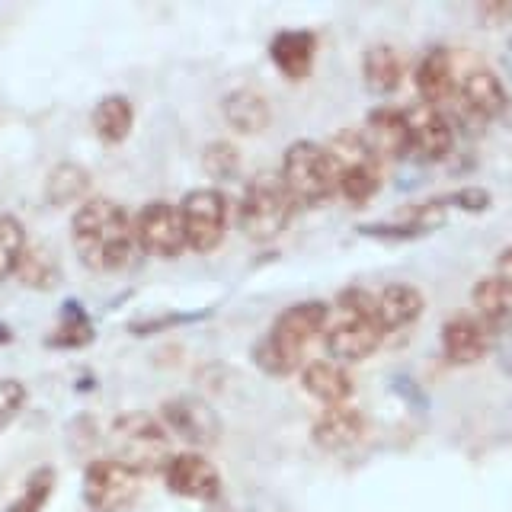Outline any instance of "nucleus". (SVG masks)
Masks as SVG:
<instances>
[{
    "label": "nucleus",
    "mask_w": 512,
    "mask_h": 512,
    "mask_svg": "<svg viewBox=\"0 0 512 512\" xmlns=\"http://www.w3.org/2000/svg\"><path fill=\"white\" fill-rule=\"evenodd\" d=\"M343 317L327 330V352L333 362L349 365L362 362L381 346L384 327L378 324L375 311H340Z\"/></svg>",
    "instance_id": "9"
},
{
    "label": "nucleus",
    "mask_w": 512,
    "mask_h": 512,
    "mask_svg": "<svg viewBox=\"0 0 512 512\" xmlns=\"http://www.w3.org/2000/svg\"><path fill=\"white\" fill-rule=\"evenodd\" d=\"M135 240L144 253L160 256V260H173V256H180L186 247L180 208L164 202V199L148 202L135 218Z\"/></svg>",
    "instance_id": "8"
},
{
    "label": "nucleus",
    "mask_w": 512,
    "mask_h": 512,
    "mask_svg": "<svg viewBox=\"0 0 512 512\" xmlns=\"http://www.w3.org/2000/svg\"><path fill=\"white\" fill-rule=\"evenodd\" d=\"M496 276L512 285V244L500 256H496Z\"/></svg>",
    "instance_id": "33"
},
{
    "label": "nucleus",
    "mask_w": 512,
    "mask_h": 512,
    "mask_svg": "<svg viewBox=\"0 0 512 512\" xmlns=\"http://www.w3.org/2000/svg\"><path fill=\"white\" fill-rule=\"evenodd\" d=\"M445 202H452V205L464 208V212H484V208L490 205V192L471 186V189H458L455 196H448Z\"/></svg>",
    "instance_id": "32"
},
{
    "label": "nucleus",
    "mask_w": 512,
    "mask_h": 512,
    "mask_svg": "<svg viewBox=\"0 0 512 512\" xmlns=\"http://www.w3.org/2000/svg\"><path fill=\"white\" fill-rule=\"evenodd\" d=\"M10 340V330L7 327H0V343H7Z\"/></svg>",
    "instance_id": "35"
},
{
    "label": "nucleus",
    "mask_w": 512,
    "mask_h": 512,
    "mask_svg": "<svg viewBox=\"0 0 512 512\" xmlns=\"http://www.w3.org/2000/svg\"><path fill=\"white\" fill-rule=\"evenodd\" d=\"M330 308L324 301H298L272 320L269 333L253 349V362L266 375H292L304 359L308 346L327 330Z\"/></svg>",
    "instance_id": "2"
},
{
    "label": "nucleus",
    "mask_w": 512,
    "mask_h": 512,
    "mask_svg": "<svg viewBox=\"0 0 512 512\" xmlns=\"http://www.w3.org/2000/svg\"><path fill=\"white\" fill-rule=\"evenodd\" d=\"M279 180L295 208H317L340 192V164L330 148L317 141H295L282 154Z\"/></svg>",
    "instance_id": "3"
},
{
    "label": "nucleus",
    "mask_w": 512,
    "mask_h": 512,
    "mask_svg": "<svg viewBox=\"0 0 512 512\" xmlns=\"http://www.w3.org/2000/svg\"><path fill=\"white\" fill-rule=\"evenodd\" d=\"M301 384L324 407H343L352 397V378L340 362H311L304 365Z\"/></svg>",
    "instance_id": "21"
},
{
    "label": "nucleus",
    "mask_w": 512,
    "mask_h": 512,
    "mask_svg": "<svg viewBox=\"0 0 512 512\" xmlns=\"http://www.w3.org/2000/svg\"><path fill=\"white\" fill-rule=\"evenodd\" d=\"M404 112H407V125H410V157L423 160V164H439V160L452 154L455 128L442 109L416 103Z\"/></svg>",
    "instance_id": "10"
},
{
    "label": "nucleus",
    "mask_w": 512,
    "mask_h": 512,
    "mask_svg": "<svg viewBox=\"0 0 512 512\" xmlns=\"http://www.w3.org/2000/svg\"><path fill=\"white\" fill-rule=\"evenodd\" d=\"M416 90H420L426 106H436V109H442L445 103H452L458 96L455 61L445 48H429L423 55L420 68H416Z\"/></svg>",
    "instance_id": "16"
},
{
    "label": "nucleus",
    "mask_w": 512,
    "mask_h": 512,
    "mask_svg": "<svg viewBox=\"0 0 512 512\" xmlns=\"http://www.w3.org/2000/svg\"><path fill=\"white\" fill-rule=\"evenodd\" d=\"M141 496V474L119 458L93 461L84 474V500L93 512H125Z\"/></svg>",
    "instance_id": "6"
},
{
    "label": "nucleus",
    "mask_w": 512,
    "mask_h": 512,
    "mask_svg": "<svg viewBox=\"0 0 512 512\" xmlns=\"http://www.w3.org/2000/svg\"><path fill=\"white\" fill-rule=\"evenodd\" d=\"M71 240L80 263L96 272H116L135 256V221L112 199H87L71 221Z\"/></svg>",
    "instance_id": "1"
},
{
    "label": "nucleus",
    "mask_w": 512,
    "mask_h": 512,
    "mask_svg": "<svg viewBox=\"0 0 512 512\" xmlns=\"http://www.w3.org/2000/svg\"><path fill=\"white\" fill-rule=\"evenodd\" d=\"M26 250H29V244H26L23 224L13 215H0V282L16 276Z\"/></svg>",
    "instance_id": "25"
},
{
    "label": "nucleus",
    "mask_w": 512,
    "mask_h": 512,
    "mask_svg": "<svg viewBox=\"0 0 512 512\" xmlns=\"http://www.w3.org/2000/svg\"><path fill=\"white\" fill-rule=\"evenodd\" d=\"M493 330L477 314H455L442 327V352L452 365H474L490 352Z\"/></svg>",
    "instance_id": "13"
},
{
    "label": "nucleus",
    "mask_w": 512,
    "mask_h": 512,
    "mask_svg": "<svg viewBox=\"0 0 512 512\" xmlns=\"http://www.w3.org/2000/svg\"><path fill=\"white\" fill-rule=\"evenodd\" d=\"M55 490V471L52 468H36L20 490V496L7 506V512H42L48 496Z\"/></svg>",
    "instance_id": "27"
},
{
    "label": "nucleus",
    "mask_w": 512,
    "mask_h": 512,
    "mask_svg": "<svg viewBox=\"0 0 512 512\" xmlns=\"http://www.w3.org/2000/svg\"><path fill=\"white\" fill-rule=\"evenodd\" d=\"M186 247L212 253L228 231V199L218 189H192L180 205Z\"/></svg>",
    "instance_id": "7"
},
{
    "label": "nucleus",
    "mask_w": 512,
    "mask_h": 512,
    "mask_svg": "<svg viewBox=\"0 0 512 512\" xmlns=\"http://www.w3.org/2000/svg\"><path fill=\"white\" fill-rule=\"evenodd\" d=\"M423 308H426V301L420 295V288L404 285V282L384 285L375 295V314H378V324L384 327V333L410 327L413 320L423 314Z\"/></svg>",
    "instance_id": "19"
},
{
    "label": "nucleus",
    "mask_w": 512,
    "mask_h": 512,
    "mask_svg": "<svg viewBox=\"0 0 512 512\" xmlns=\"http://www.w3.org/2000/svg\"><path fill=\"white\" fill-rule=\"evenodd\" d=\"M455 100L461 103V109L468 116L487 122L496 119L506 109V90L500 84V77L487 68H471L468 74L458 77V96Z\"/></svg>",
    "instance_id": "15"
},
{
    "label": "nucleus",
    "mask_w": 512,
    "mask_h": 512,
    "mask_svg": "<svg viewBox=\"0 0 512 512\" xmlns=\"http://www.w3.org/2000/svg\"><path fill=\"white\" fill-rule=\"evenodd\" d=\"M471 301L477 308V317L496 333H512V285L500 276H484L471 292Z\"/></svg>",
    "instance_id": "20"
},
{
    "label": "nucleus",
    "mask_w": 512,
    "mask_h": 512,
    "mask_svg": "<svg viewBox=\"0 0 512 512\" xmlns=\"http://www.w3.org/2000/svg\"><path fill=\"white\" fill-rule=\"evenodd\" d=\"M164 480L170 493L186 496V500H199V503H215L221 496V474L212 461L196 452H183L173 455L170 464L164 468Z\"/></svg>",
    "instance_id": "11"
},
{
    "label": "nucleus",
    "mask_w": 512,
    "mask_h": 512,
    "mask_svg": "<svg viewBox=\"0 0 512 512\" xmlns=\"http://www.w3.org/2000/svg\"><path fill=\"white\" fill-rule=\"evenodd\" d=\"M87 186H90V176H87L84 167L61 164V167L52 170V176H48L45 192H48V202H52V205H71V202H77L80 196H84Z\"/></svg>",
    "instance_id": "26"
},
{
    "label": "nucleus",
    "mask_w": 512,
    "mask_h": 512,
    "mask_svg": "<svg viewBox=\"0 0 512 512\" xmlns=\"http://www.w3.org/2000/svg\"><path fill=\"white\" fill-rule=\"evenodd\" d=\"M295 215V202L285 192L279 173H256L247 183L237 208V224L253 244L276 240Z\"/></svg>",
    "instance_id": "4"
},
{
    "label": "nucleus",
    "mask_w": 512,
    "mask_h": 512,
    "mask_svg": "<svg viewBox=\"0 0 512 512\" xmlns=\"http://www.w3.org/2000/svg\"><path fill=\"white\" fill-rule=\"evenodd\" d=\"M164 423L173 436H180L189 445H215L218 439V420L208 404L192 397H180V400H167L164 404Z\"/></svg>",
    "instance_id": "14"
},
{
    "label": "nucleus",
    "mask_w": 512,
    "mask_h": 512,
    "mask_svg": "<svg viewBox=\"0 0 512 512\" xmlns=\"http://www.w3.org/2000/svg\"><path fill=\"white\" fill-rule=\"evenodd\" d=\"M112 445L116 458L125 461L138 474L164 471L170 464V436L167 426H160L148 413H125L112 423Z\"/></svg>",
    "instance_id": "5"
},
{
    "label": "nucleus",
    "mask_w": 512,
    "mask_h": 512,
    "mask_svg": "<svg viewBox=\"0 0 512 512\" xmlns=\"http://www.w3.org/2000/svg\"><path fill=\"white\" fill-rule=\"evenodd\" d=\"M93 340V327H90V320L87 314L80 311V304H68V311H64V320H61V327L55 330L52 336V343L55 346H84Z\"/></svg>",
    "instance_id": "29"
},
{
    "label": "nucleus",
    "mask_w": 512,
    "mask_h": 512,
    "mask_svg": "<svg viewBox=\"0 0 512 512\" xmlns=\"http://www.w3.org/2000/svg\"><path fill=\"white\" fill-rule=\"evenodd\" d=\"M365 436V416L356 407H327L314 423V442L324 452H346Z\"/></svg>",
    "instance_id": "18"
},
{
    "label": "nucleus",
    "mask_w": 512,
    "mask_h": 512,
    "mask_svg": "<svg viewBox=\"0 0 512 512\" xmlns=\"http://www.w3.org/2000/svg\"><path fill=\"white\" fill-rule=\"evenodd\" d=\"M269 58L288 80H304L317 58V36L308 29H285L269 42Z\"/></svg>",
    "instance_id": "17"
},
{
    "label": "nucleus",
    "mask_w": 512,
    "mask_h": 512,
    "mask_svg": "<svg viewBox=\"0 0 512 512\" xmlns=\"http://www.w3.org/2000/svg\"><path fill=\"white\" fill-rule=\"evenodd\" d=\"M224 119L240 135H260L269 125L272 112L263 93L256 90H234L224 96Z\"/></svg>",
    "instance_id": "22"
},
{
    "label": "nucleus",
    "mask_w": 512,
    "mask_h": 512,
    "mask_svg": "<svg viewBox=\"0 0 512 512\" xmlns=\"http://www.w3.org/2000/svg\"><path fill=\"white\" fill-rule=\"evenodd\" d=\"M26 404V388L13 378H0V432H4Z\"/></svg>",
    "instance_id": "31"
},
{
    "label": "nucleus",
    "mask_w": 512,
    "mask_h": 512,
    "mask_svg": "<svg viewBox=\"0 0 512 512\" xmlns=\"http://www.w3.org/2000/svg\"><path fill=\"white\" fill-rule=\"evenodd\" d=\"M365 87L375 93H394L404 80V58L394 45H372L362 58Z\"/></svg>",
    "instance_id": "23"
},
{
    "label": "nucleus",
    "mask_w": 512,
    "mask_h": 512,
    "mask_svg": "<svg viewBox=\"0 0 512 512\" xmlns=\"http://www.w3.org/2000/svg\"><path fill=\"white\" fill-rule=\"evenodd\" d=\"M202 164H205V173L212 176V180H231L240 167V157H237V148H231L228 141H215L205 148Z\"/></svg>",
    "instance_id": "30"
},
{
    "label": "nucleus",
    "mask_w": 512,
    "mask_h": 512,
    "mask_svg": "<svg viewBox=\"0 0 512 512\" xmlns=\"http://www.w3.org/2000/svg\"><path fill=\"white\" fill-rule=\"evenodd\" d=\"M135 122V109L125 96H103L93 109V132L106 144H119L128 138Z\"/></svg>",
    "instance_id": "24"
},
{
    "label": "nucleus",
    "mask_w": 512,
    "mask_h": 512,
    "mask_svg": "<svg viewBox=\"0 0 512 512\" xmlns=\"http://www.w3.org/2000/svg\"><path fill=\"white\" fill-rule=\"evenodd\" d=\"M362 141L375 160H400L410 154V125L404 109L378 106L368 112Z\"/></svg>",
    "instance_id": "12"
},
{
    "label": "nucleus",
    "mask_w": 512,
    "mask_h": 512,
    "mask_svg": "<svg viewBox=\"0 0 512 512\" xmlns=\"http://www.w3.org/2000/svg\"><path fill=\"white\" fill-rule=\"evenodd\" d=\"M506 71L512 74V39H509V48H506Z\"/></svg>",
    "instance_id": "34"
},
{
    "label": "nucleus",
    "mask_w": 512,
    "mask_h": 512,
    "mask_svg": "<svg viewBox=\"0 0 512 512\" xmlns=\"http://www.w3.org/2000/svg\"><path fill=\"white\" fill-rule=\"evenodd\" d=\"M16 276L29 288H52L58 282V260L45 247H29Z\"/></svg>",
    "instance_id": "28"
}]
</instances>
